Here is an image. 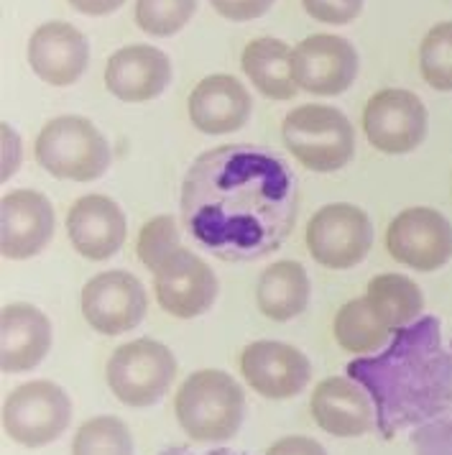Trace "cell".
Wrapping results in <instances>:
<instances>
[{
    "label": "cell",
    "instance_id": "3957f363",
    "mask_svg": "<svg viewBox=\"0 0 452 455\" xmlns=\"http://www.w3.org/2000/svg\"><path fill=\"white\" fill-rule=\"evenodd\" d=\"M289 154L309 172H337L355 154V131L350 121L329 105H299L282 125Z\"/></svg>",
    "mask_w": 452,
    "mask_h": 455
},
{
    "label": "cell",
    "instance_id": "1f68e13d",
    "mask_svg": "<svg viewBox=\"0 0 452 455\" xmlns=\"http://www.w3.org/2000/svg\"><path fill=\"white\" fill-rule=\"evenodd\" d=\"M67 3L84 16H107V13L118 11L125 0H67Z\"/></svg>",
    "mask_w": 452,
    "mask_h": 455
},
{
    "label": "cell",
    "instance_id": "9c48e42d",
    "mask_svg": "<svg viewBox=\"0 0 452 455\" xmlns=\"http://www.w3.org/2000/svg\"><path fill=\"white\" fill-rule=\"evenodd\" d=\"M363 131L381 154H409L427 136V108L411 90H381L363 110Z\"/></svg>",
    "mask_w": 452,
    "mask_h": 455
},
{
    "label": "cell",
    "instance_id": "4fadbf2b",
    "mask_svg": "<svg viewBox=\"0 0 452 455\" xmlns=\"http://www.w3.org/2000/svg\"><path fill=\"white\" fill-rule=\"evenodd\" d=\"M54 235V207L36 189H13L0 200V253L23 261L42 253Z\"/></svg>",
    "mask_w": 452,
    "mask_h": 455
},
{
    "label": "cell",
    "instance_id": "d4e9b609",
    "mask_svg": "<svg viewBox=\"0 0 452 455\" xmlns=\"http://www.w3.org/2000/svg\"><path fill=\"white\" fill-rule=\"evenodd\" d=\"M419 72L430 87L452 92V21L434 23L422 39Z\"/></svg>",
    "mask_w": 452,
    "mask_h": 455
},
{
    "label": "cell",
    "instance_id": "d6986e66",
    "mask_svg": "<svg viewBox=\"0 0 452 455\" xmlns=\"http://www.w3.org/2000/svg\"><path fill=\"white\" fill-rule=\"evenodd\" d=\"M250 92L230 75H210L189 95V121L197 131L223 136L243 128L250 118Z\"/></svg>",
    "mask_w": 452,
    "mask_h": 455
},
{
    "label": "cell",
    "instance_id": "52a82bcc",
    "mask_svg": "<svg viewBox=\"0 0 452 455\" xmlns=\"http://www.w3.org/2000/svg\"><path fill=\"white\" fill-rule=\"evenodd\" d=\"M389 256L414 271H437L452 259L450 220L434 207H407L386 228Z\"/></svg>",
    "mask_w": 452,
    "mask_h": 455
},
{
    "label": "cell",
    "instance_id": "ac0fdd59",
    "mask_svg": "<svg viewBox=\"0 0 452 455\" xmlns=\"http://www.w3.org/2000/svg\"><path fill=\"white\" fill-rule=\"evenodd\" d=\"M52 348V323L39 307L13 302L0 312V369L23 373L36 369Z\"/></svg>",
    "mask_w": 452,
    "mask_h": 455
},
{
    "label": "cell",
    "instance_id": "277c9868",
    "mask_svg": "<svg viewBox=\"0 0 452 455\" xmlns=\"http://www.w3.org/2000/svg\"><path fill=\"white\" fill-rule=\"evenodd\" d=\"M72 422V399L54 381H26L3 402V430L23 448L59 440Z\"/></svg>",
    "mask_w": 452,
    "mask_h": 455
},
{
    "label": "cell",
    "instance_id": "484cf974",
    "mask_svg": "<svg viewBox=\"0 0 452 455\" xmlns=\"http://www.w3.org/2000/svg\"><path fill=\"white\" fill-rule=\"evenodd\" d=\"M197 11V0H136V23L151 36L182 31Z\"/></svg>",
    "mask_w": 452,
    "mask_h": 455
},
{
    "label": "cell",
    "instance_id": "5b68a950",
    "mask_svg": "<svg viewBox=\"0 0 452 455\" xmlns=\"http://www.w3.org/2000/svg\"><path fill=\"white\" fill-rule=\"evenodd\" d=\"M177 358L164 343L139 338L118 346L107 361V387L128 407H151L171 387Z\"/></svg>",
    "mask_w": 452,
    "mask_h": 455
},
{
    "label": "cell",
    "instance_id": "4dcf8cb0",
    "mask_svg": "<svg viewBox=\"0 0 452 455\" xmlns=\"http://www.w3.org/2000/svg\"><path fill=\"white\" fill-rule=\"evenodd\" d=\"M0 139H3V172L0 180H11L21 164V139L8 124H0Z\"/></svg>",
    "mask_w": 452,
    "mask_h": 455
},
{
    "label": "cell",
    "instance_id": "ffe728a7",
    "mask_svg": "<svg viewBox=\"0 0 452 455\" xmlns=\"http://www.w3.org/2000/svg\"><path fill=\"white\" fill-rule=\"evenodd\" d=\"M312 284L299 261H276L258 276L256 305L274 323H289L307 310Z\"/></svg>",
    "mask_w": 452,
    "mask_h": 455
},
{
    "label": "cell",
    "instance_id": "d6a6232c",
    "mask_svg": "<svg viewBox=\"0 0 452 455\" xmlns=\"http://www.w3.org/2000/svg\"><path fill=\"white\" fill-rule=\"evenodd\" d=\"M166 455H186L185 451H174V453H166ZM212 455H230L227 451H218V453H212Z\"/></svg>",
    "mask_w": 452,
    "mask_h": 455
},
{
    "label": "cell",
    "instance_id": "f546056e",
    "mask_svg": "<svg viewBox=\"0 0 452 455\" xmlns=\"http://www.w3.org/2000/svg\"><path fill=\"white\" fill-rule=\"evenodd\" d=\"M266 455H328V451L307 435H289V437L276 440Z\"/></svg>",
    "mask_w": 452,
    "mask_h": 455
},
{
    "label": "cell",
    "instance_id": "2e32d148",
    "mask_svg": "<svg viewBox=\"0 0 452 455\" xmlns=\"http://www.w3.org/2000/svg\"><path fill=\"white\" fill-rule=\"evenodd\" d=\"M171 83V62L162 49L131 44L118 49L105 67L107 90L123 103H146L159 98Z\"/></svg>",
    "mask_w": 452,
    "mask_h": 455
},
{
    "label": "cell",
    "instance_id": "44dd1931",
    "mask_svg": "<svg viewBox=\"0 0 452 455\" xmlns=\"http://www.w3.org/2000/svg\"><path fill=\"white\" fill-rule=\"evenodd\" d=\"M241 64L250 84L271 100H291L299 90L291 80V52L282 39H253L243 49Z\"/></svg>",
    "mask_w": 452,
    "mask_h": 455
},
{
    "label": "cell",
    "instance_id": "cb8c5ba5",
    "mask_svg": "<svg viewBox=\"0 0 452 455\" xmlns=\"http://www.w3.org/2000/svg\"><path fill=\"white\" fill-rule=\"evenodd\" d=\"M72 455H133V435L123 419L100 414L80 425L72 440Z\"/></svg>",
    "mask_w": 452,
    "mask_h": 455
},
{
    "label": "cell",
    "instance_id": "e0dca14e",
    "mask_svg": "<svg viewBox=\"0 0 452 455\" xmlns=\"http://www.w3.org/2000/svg\"><path fill=\"white\" fill-rule=\"evenodd\" d=\"M309 410L314 422L335 437H361L376 425L369 394L345 376L322 379L312 392Z\"/></svg>",
    "mask_w": 452,
    "mask_h": 455
},
{
    "label": "cell",
    "instance_id": "9a60e30c",
    "mask_svg": "<svg viewBox=\"0 0 452 455\" xmlns=\"http://www.w3.org/2000/svg\"><path fill=\"white\" fill-rule=\"evenodd\" d=\"M90 62V44L72 23L49 21L31 34L28 64L46 84H75Z\"/></svg>",
    "mask_w": 452,
    "mask_h": 455
},
{
    "label": "cell",
    "instance_id": "7402d4cb",
    "mask_svg": "<svg viewBox=\"0 0 452 455\" xmlns=\"http://www.w3.org/2000/svg\"><path fill=\"white\" fill-rule=\"evenodd\" d=\"M366 299H369L373 315L391 332L411 325L424 310L422 290L414 284V279L404 276V274L373 276L369 282V290H366Z\"/></svg>",
    "mask_w": 452,
    "mask_h": 455
},
{
    "label": "cell",
    "instance_id": "603a6c76",
    "mask_svg": "<svg viewBox=\"0 0 452 455\" xmlns=\"http://www.w3.org/2000/svg\"><path fill=\"white\" fill-rule=\"evenodd\" d=\"M332 332L337 346L353 355L378 353L391 338V331L373 315L366 297L350 299L337 310Z\"/></svg>",
    "mask_w": 452,
    "mask_h": 455
},
{
    "label": "cell",
    "instance_id": "f1b7e54d",
    "mask_svg": "<svg viewBox=\"0 0 452 455\" xmlns=\"http://www.w3.org/2000/svg\"><path fill=\"white\" fill-rule=\"evenodd\" d=\"M212 8L227 21H253L268 13L274 0H210Z\"/></svg>",
    "mask_w": 452,
    "mask_h": 455
},
{
    "label": "cell",
    "instance_id": "7c38bea8",
    "mask_svg": "<svg viewBox=\"0 0 452 455\" xmlns=\"http://www.w3.org/2000/svg\"><path fill=\"white\" fill-rule=\"evenodd\" d=\"M241 373L256 394L266 399H289L307 389L312 363L289 343L256 340L241 353Z\"/></svg>",
    "mask_w": 452,
    "mask_h": 455
},
{
    "label": "cell",
    "instance_id": "6da1fadb",
    "mask_svg": "<svg viewBox=\"0 0 452 455\" xmlns=\"http://www.w3.org/2000/svg\"><path fill=\"white\" fill-rule=\"evenodd\" d=\"M246 394L226 371L202 369L186 376L174 396L179 427L194 443H226L241 430Z\"/></svg>",
    "mask_w": 452,
    "mask_h": 455
},
{
    "label": "cell",
    "instance_id": "5bb4252c",
    "mask_svg": "<svg viewBox=\"0 0 452 455\" xmlns=\"http://www.w3.org/2000/svg\"><path fill=\"white\" fill-rule=\"evenodd\" d=\"M128 223L121 205L107 195H84L67 212L72 249L87 261H105L123 249Z\"/></svg>",
    "mask_w": 452,
    "mask_h": 455
},
{
    "label": "cell",
    "instance_id": "4316f807",
    "mask_svg": "<svg viewBox=\"0 0 452 455\" xmlns=\"http://www.w3.org/2000/svg\"><path fill=\"white\" fill-rule=\"evenodd\" d=\"M179 230H177V223L171 215H159L154 220H148L141 233H139V243H136V251H139V259L141 264L154 271L166 256L174 249H179Z\"/></svg>",
    "mask_w": 452,
    "mask_h": 455
},
{
    "label": "cell",
    "instance_id": "30bf717a",
    "mask_svg": "<svg viewBox=\"0 0 452 455\" xmlns=\"http://www.w3.org/2000/svg\"><path fill=\"white\" fill-rule=\"evenodd\" d=\"M83 315L100 335H123L136 331L148 310L144 284L131 271H103L83 290Z\"/></svg>",
    "mask_w": 452,
    "mask_h": 455
},
{
    "label": "cell",
    "instance_id": "ba28073f",
    "mask_svg": "<svg viewBox=\"0 0 452 455\" xmlns=\"http://www.w3.org/2000/svg\"><path fill=\"white\" fill-rule=\"evenodd\" d=\"M218 290L220 284L210 264L185 246L171 251L154 269V291L162 310L179 320L205 315L215 305Z\"/></svg>",
    "mask_w": 452,
    "mask_h": 455
},
{
    "label": "cell",
    "instance_id": "8992f818",
    "mask_svg": "<svg viewBox=\"0 0 452 455\" xmlns=\"http://www.w3.org/2000/svg\"><path fill=\"white\" fill-rule=\"evenodd\" d=\"M309 256L325 269H353L373 249V223L366 210L350 203L320 207L307 223Z\"/></svg>",
    "mask_w": 452,
    "mask_h": 455
},
{
    "label": "cell",
    "instance_id": "83f0119b",
    "mask_svg": "<svg viewBox=\"0 0 452 455\" xmlns=\"http://www.w3.org/2000/svg\"><path fill=\"white\" fill-rule=\"evenodd\" d=\"M305 11L314 21L343 26L350 23L363 8V0H302Z\"/></svg>",
    "mask_w": 452,
    "mask_h": 455
},
{
    "label": "cell",
    "instance_id": "8fae6325",
    "mask_svg": "<svg viewBox=\"0 0 452 455\" xmlns=\"http://www.w3.org/2000/svg\"><path fill=\"white\" fill-rule=\"evenodd\" d=\"M358 75L355 46L332 34H314L291 52V80L312 95H340Z\"/></svg>",
    "mask_w": 452,
    "mask_h": 455
},
{
    "label": "cell",
    "instance_id": "7a4b0ae2",
    "mask_svg": "<svg viewBox=\"0 0 452 455\" xmlns=\"http://www.w3.org/2000/svg\"><path fill=\"white\" fill-rule=\"evenodd\" d=\"M34 156L52 177L72 182L100 180L113 162L105 136L83 116H59L44 125Z\"/></svg>",
    "mask_w": 452,
    "mask_h": 455
}]
</instances>
